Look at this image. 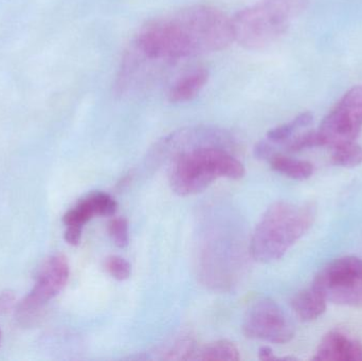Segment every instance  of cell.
<instances>
[{
	"instance_id": "cell-13",
	"label": "cell",
	"mask_w": 362,
	"mask_h": 361,
	"mask_svg": "<svg viewBox=\"0 0 362 361\" xmlns=\"http://www.w3.org/2000/svg\"><path fill=\"white\" fill-rule=\"evenodd\" d=\"M269 165L274 171L295 180H306L312 177L314 165L305 160L293 158L276 152L269 158Z\"/></svg>"
},
{
	"instance_id": "cell-20",
	"label": "cell",
	"mask_w": 362,
	"mask_h": 361,
	"mask_svg": "<svg viewBox=\"0 0 362 361\" xmlns=\"http://www.w3.org/2000/svg\"><path fill=\"white\" fill-rule=\"evenodd\" d=\"M276 152V148L272 146L269 140L259 141V143L255 144V148H253V154L261 160H269L270 157Z\"/></svg>"
},
{
	"instance_id": "cell-15",
	"label": "cell",
	"mask_w": 362,
	"mask_h": 361,
	"mask_svg": "<svg viewBox=\"0 0 362 361\" xmlns=\"http://www.w3.org/2000/svg\"><path fill=\"white\" fill-rule=\"evenodd\" d=\"M332 161L344 167H358L362 163V146L356 141L344 142L332 146Z\"/></svg>"
},
{
	"instance_id": "cell-4",
	"label": "cell",
	"mask_w": 362,
	"mask_h": 361,
	"mask_svg": "<svg viewBox=\"0 0 362 361\" xmlns=\"http://www.w3.org/2000/svg\"><path fill=\"white\" fill-rule=\"evenodd\" d=\"M310 0H259L231 18L233 40L248 50H262L280 40Z\"/></svg>"
},
{
	"instance_id": "cell-21",
	"label": "cell",
	"mask_w": 362,
	"mask_h": 361,
	"mask_svg": "<svg viewBox=\"0 0 362 361\" xmlns=\"http://www.w3.org/2000/svg\"><path fill=\"white\" fill-rule=\"evenodd\" d=\"M15 305V296L12 292H4L0 295V316L6 315Z\"/></svg>"
},
{
	"instance_id": "cell-16",
	"label": "cell",
	"mask_w": 362,
	"mask_h": 361,
	"mask_svg": "<svg viewBox=\"0 0 362 361\" xmlns=\"http://www.w3.org/2000/svg\"><path fill=\"white\" fill-rule=\"evenodd\" d=\"M313 119L314 117L310 112H302L291 122L284 123V124L270 129L267 133V140H269L272 143H283V142L291 139L296 131L308 126L313 122Z\"/></svg>"
},
{
	"instance_id": "cell-12",
	"label": "cell",
	"mask_w": 362,
	"mask_h": 361,
	"mask_svg": "<svg viewBox=\"0 0 362 361\" xmlns=\"http://www.w3.org/2000/svg\"><path fill=\"white\" fill-rule=\"evenodd\" d=\"M327 301L314 285L298 292L291 299V307L304 322L314 321L327 311Z\"/></svg>"
},
{
	"instance_id": "cell-2",
	"label": "cell",
	"mask_w": 362,
	"mask_h": 361,
	"mask_svg": "<svg viewBox=\"0 0 362 361\" xmlns=\"http://www.w3.org/2000/svg\"><path fill=\"white\" fill-rule=\"evenodd\" d=\"M187 134L191 146L178 150L169 167V184L175 194L191 196L218 178L244 177V165L223 146L228 140L225 131L198 127Z\"/></svg>"
},
{
	"instance_id": "cell-1",
	"label": "cell",
	"mask_w": 362,
	"mask_h": 361,
	"mask_svg": "<svg viewBox=\"0 0 362 361\" xmlns=\"http://www.w3.org/2000/svg\"><path fill=\"white\" fill-rule=\"evenodd\" d=\"M233 42L230 17L215 6L195 4L148 21L133 49L148 61H178L223 50Z\"/></svg>"
},
{
	"instance_id": "cell-11",
	"label": "cell",
	"mask_w": 362,
	"mask_h": 361,
	"mask_svg": "<svg viewBox=\"0 0 362 361\" xmlns=\"http://www.w3.org/2000/svg\"><path fill=\"white\" fill-rule=\"evenodd\" d=\"M210 73L206 68L199 67L181 76L170 89L169 101L171 103H185L195 99L208 83Z\"/></svg>"
},
{
	"instance_id": "cell-10",
	"label": "cell",
	"mask_w": 362,
	"mask_h": 361,
	"mask_svg": "<svg viewBox=\"0 0 362 361\" xmlns=\"http://www.w3.org/2000/svg\"><path fill=\"white\" fill-rule=\"evenodd\" d=\"M313 360L362 361V343L341 331H331L323 337Z\"/></svg>"
},
{
	"instance_id": "cell-3",
	"label": "cell",
	"mask_w": 362,
	"mask_h": 361,
	"mask_svg": "<svg viewBox=\"0 0 362 361\" xmlns=\"http://www.w3.org/2000/svg\"><path fill=\"white\" fill-rule=\"evenodd\" d=\"M316 209L308 203L276 201L257 223L250 239L251 256L259 263L281 260L314 224Z\"/></svg>"
},
{
	"instance_id": "cell-14",
	"label": "cell",
	"mask_w": 362,
	"mask_h": 361,
	"mask_svg": "<svg viewBox=\"0 0 362 361\" xmlns=\"http://www.w3.org/2000/svg\"><path fill=\"white\" fill-rule=\"evenodd\" d=\"M240 360V351L234 343L228 341H218L204 345L196 350L193 360Z\"/></svg>"
},
{
	"instance_id": "cell-9",
	"label": "cell",
	"mask_w": 362,
	"mask_h": 361,
	"mask_svg": "<svg viewBox=\"0 0 362 361\" xmlns=\"http://www.w3.org/2000/svg\"><path fill=\"white\" fill-rule=\"evenodd\" d=\"M117 209L118 203L107 193H91L64 215L65 241L69 245L78 246L82 239L83 228L89 220L95 216L115 215Z\"/></svg>"
},
{
	"instance_id": "cell-7",
	"label": "cell",
	"mask_w": 362,
	"mask_h": 361,
	"mask_svg": "<svg viewBox=\"0 0 362 361\" xmlns=\"http://www.w3.org/2000/svg\"><path fill=\"white\" fill-rule=\"evenodd\" d=\"M243 332L248 338L276 345L289 343L295 336V328L286 314L268 298L259 299L249 307Z\"/></svg>"
},
{
	"instance_id": "cell-17",
	"label": "cell",
	"mask_w": 362,
	"mask_h": 361,
	"mask_svg": "<svg viewBox=\"0 0 362 361\" xmlns=\"http://www.w3.org/2000/svg\"><path fill=\"white\" fill-rule=\"evenodd\" d=\"M284 143L287 152L291 153L301 152V150H308V148L325 146V142H323L318 129L300 134V135L296 136V137H291V139L287 140Z\"/></svg>"
},
{
	"instance_id": "cell-23",
	"label": "cell",
	"mask_w": 362,
	"mask_h": 361,
	"mask_svg": "<svg viewBox=\"0 0 362 361\" xmlns=\"http://www.w3.org/2000/svg\"><path fill=\"white\" fill-rule=\"evenodd\" d=\"M1 341H2V332H1V330H0V345H1Z\"/></svg>"
},
{
	"instance_id": "cell-22",
	"label": "cell",
	"mask_w": 362,
	"mask_h": 361,
	"mask_svg": "<svg viewBox=\"0 0 362 361\" xmlns=\"http://www.w3.org/2000/svg\"><path fill=\"white\" fill-rule=\"evenodd\" d=\"M259 358L261 360H276V356H274L272 348L262 347L259 351Z\"/></svg>"
},
{
	"instance_id": "cell-19",
	"label": "cell",
	"mask_w": 362,
	"mask_h": 361,
	"mask_svg": "<svg viewBox=\"0 0 362 361\" xmlns=\"http://www.w3.org/2000/svg\"><path fill=\"white\" fill-rule=\"evenodd\" d=\"M108 233L112 237L115 245L119 248H124L129 245V222L124 218H115L108 224Z\"/></svg>"
},
{
	"instance_id": "cell-8",
	"label": "cell",
	"mask_w": 362,
	"mask_h": 361,
	"mask_svg": "<svg viewBox=\"0 0 362 361\" xmlns=\"http://www.w3.org/2000/svg\"><path fill=\"white\" fill-rule=\"evenodd\" d=\"M69 275V262L64 254L50 256L38 271L33 288L21 301L18 311L31 314L45 307L65 288Z\"/></svg>"
},
{
	"instance_id": "cell-5",
	"label": "cell",
	"mask_w": 362,
	"mask_h": 361,
	"mask_svg": "<svg viewBox=\"0 0 362 361\" xmlns=\"http://www.w3.org/2000/svg\"><path fill=\"white\" fill-rule=\"evenodd\" d=\"M327 302L341 307H362V260L342 256L327 263L313 281Z\"/></svg>"
},
{
	"instance_id": "cell-18",
	"label": "cell",
	"mask_w": 362,
	"mask_h": 361,
	"mask_svg": "<svg viewBox=\"0 0 362 361\" xmlns=\"http://www.w3.org/2000/svg\"><path fill=\"white\" fill-rule=\"evenodd\" d=\"M104 268L114 279L118 280V281H125L132 275L131 264L122 256H108L104 262Z\"/></svg>"
},
{
	"instance_id": "cell-6",
	"label": "cell",
	"mask_w": 362,
	"mask_h": 361,
	"mask_svg": "<svg viewBox=\"0 0 362 361\" xmlns=\"http://www.w3.org/2000/svg\"><path fill=\"white\" fill-rule=\"evenodd\" d=\"M362 129V87L351 88L323 119L318 131L325 146L355 141Z\"/></svg>"
}]
</instances>
